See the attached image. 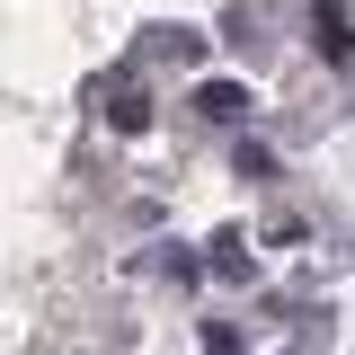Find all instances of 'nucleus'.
Listing matches in <instances>:
<instances>
[{"instance_id":"obj_1","label":"nucleus","mask_w":355,"mask_h":355,"mask_svg":"<svg viewBox=\"0 0 355 355\" xmlns=\"http://www.w3.org/2000/svg\"><path fill=\"white\" fill-rule=\"evenodd\" d=\"M196 107H205L214 125H240V116H249V89H240V80H205V89H196Z\"/></svg>"},{"instance_id":"obj_4","label":"nucleus","mask_w":355,"mask_h":355,"mask_svg":"<svg viewBox=\"0 0 355 355\" xmlns=\"http://www.w3.org/2000/svg\"><path fill=\"white\" fill-rule=\"evenodd\" d=\"M214 275H231V284H240V275H249V249H240V240H214Z\"/></svg>"},{"instance_id":"obj_5","label":"nucleus","mask_w":355,"mask_h":355,"mask_svg":"<svg viewBox=\"0 0 355 355\" xmlns=\"http://www.w3.org/2000/svg\"><path fill=\"white\" fill-rule=\"evenodd\" d=\"M205 355H240V329H231V320H214V329H205Z\"/></svg>"},{"instance_id":"obj_3","label":"nucleus","mask_w":355,"mask_h":355,"mask_svg":"<svg viewBox=\"0 0 355 355\" xmlns=\"http://www.w3.org/2000/svg\"><path fill=\"white\" fill-rule=\"evenodd\" d=\"M107 116H116V125H125V133H142V125H151V107H142L133 89H116V107H107Z\"/></svg>"},{"instance_id":"obj_2","label":"nucleus","mask_w":355,"mask_h":355,"mask_svg":"<svg viewBox=\"0 0 355 355\" xmlns=\"http://www.w3.org/2000/svg\"><path fill=\"white\" fill-rule=\"evenodd\" d=\"M320 53L347 62V9H338V0H320Z\"/></svg>"}]
</instances>
